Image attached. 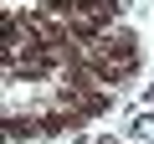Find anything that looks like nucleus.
I'll list each match as a JSON object with an SVG mask.
<instances>
[{
	"label": "nucleus",
	"instance_id": "nucleus-1",
	"mask_svg": "<svg viewBox=\"0 0 154 144\" xmlns=\"http://www.w3.org/2000/svg\"><path fill=\"white\" fill-rule=\"evenodd\" d=\"M93 52L108 57V62H123L134 77H139V67H144V41H139V31H128V26H108L103 41H98Z\"/></svg>",
	"mask_w": 154,
	"mask_h": 144
},
{
	"label": "nucleus",
	"instance_id": "nucleus-2",
	"mask_svg": "<svg viewBox=\"0 0 154 144\" xmlns=\"http://www.w3.org/2000/svg\"><path fill=\"white\" fill-rule=\"evenodd\" d=\"M0 129H5V144H26V139H46V134H41V113H36V108H11Z\"/></svg>",
	"mask_w": 154,
	"mask_h": 144
},
{
	"label": "nucleus",
	"instance_id": "nucleus-3",
	"mask_svg": "<svg viewBox=\"0 0 154 144\" xmlns=\"http://www.w3.org/2000/svg\"><path fill=\"white\" fill-rule=\"evenodd\" d=\"M88 67H93V77H98V83H103V88H113V93H118V88H123V83H128V77H134V72H128V67H123V62H108V57H98V52H93V57H88Z\"/></svg>",
	"mask_w": 154,
	"mask_h": 144
},
{
	"label": "nucleus",
	"instance_id": "nucleus-4",
	"mask_svg": "<svg viewBox=\"0 0 154 144\" xmlns=\"http://www.w3.org/2000/svg\"><path fill=\"white\" fill-rule=\"evenodd\" d=\"M82 144H123V139H82Z\"/></svg>",
	"mask_w": 154,
	"mask_h": 144
}]
</instances>
